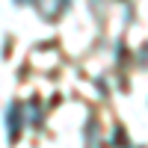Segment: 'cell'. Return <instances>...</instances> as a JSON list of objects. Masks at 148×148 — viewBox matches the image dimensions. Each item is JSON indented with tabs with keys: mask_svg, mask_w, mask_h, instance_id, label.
Returning a JSON list of instances; mask_svg holds the SVG:
<instances>
[{
	"mask_svg": "<svg viewBox=\"0 0 148 148\" xmlns=\"http://www.w3.org/2000/svg\"><path fill=\"white\" fill-rule=\"evenodd\" d=\"M9 136H12V139L18 136V107H15V104L9 107Z\"/></svg>",
	"mask_w": 148,
	"mask_h": 148,
	"instance_id": "1",
	"label": "cell"
},
{
	"mask_svg": "<svg viewBox=\"0 0 148 148\" xmlns=\"http://www.w3.org/2000/svg\"><path fill=\"white\" fill-rule=\"evenodd\" d=\"M15 3H27V0H15Z\"/></svg>",
	"mask_w": 148,
	"mask_h": 148,
	"instance_id": "2",
	"label": "cell"
}]
</instances>
